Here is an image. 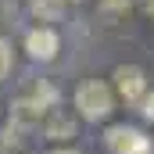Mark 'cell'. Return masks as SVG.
I'll use <instances>...</instances> for the list:
<instances>
[{
	"label": "cell",
	"mask_w": 154,
	"mask_h": 154,
	"mask_svg": "<svg viewBox=\"0 0 154 154\" xmlns=\"http://www.w3.org/2000/svg\"><path fill=\"white\" fill-rule=\"evenodd\" d=\"M75 108H79V115L90 118V122L108 118V115H111V108H115L111 86L100 82V79H86V82H79V90H75Z\"/></svg>",
	"instance_id": "cell-1"
},
{
	"label": "cell",
	"mask_w": 154,
	"mask_h": 154,
	"mask_svg": "<svg viewBox=\"0 0 154 154\" xmlns=\"http://www.w3.org/2000/svg\"><path fill=\"white\" fill-rule=\"evenodd\" d=\"M108 147L115 154H151V140L133 125H111L108 129Z\"/></svg>",
	"instance_id": "cell-2"
},
{
	"label": "cell",
	"mask_w": 154,
	"mask_h": 154,
	"mask_svg": "<svg viewBox=\"0 0 154 154\" xmlns=\"http://www.w3.org/2000/svg\"><path fill=\"white\" fill-rule=\"evenodd\" d=\"M57 47H61V39H57L54 29H47V25H39V29H32L25 36V50H29L32 61H54L57 57Z\"/></svg>",
	"instance_id": "cell-3"
},
{
	"label": "cell",
	"mask_w": 154,
	"mask_h": 154,
	"mask_svg": "<svg viewBox=\"0 0 154 154\" xmlns=\"http://www.w3.org/2000/svg\"><path fill=\"white\" fill-rule=\"evenodd\" d=\"M115 86L118 93L125 97V100H140L143 97V90H147V75H143V68H136V65H118L115 68Z\"/></svg>",
	"instance_id": "cell-4"
},
{
	"label": "cell",
	"mask_w": 154,
	"mask_h": 154,
	"mask_svg": "<svg viewBox=\"0 0 154 154\" xmlns=\"http://www.w3.org/2000/svg\"><path fill=\"white\" fill-rule=\"evenodd\" d=\"M43 136L47 140H72L75 136V118L68 111H50L43 122Z\"/></svg>",
	"instance_id": "cell-5"
},
{
	"label": "cell",
	"mask_w": 154,
	"mask_h": 154,
	"mask_svg": "<svg viewBox=\"0 0 154 154\" xmlns=\"http://www.w3.org/2000/svg\"><path fill=\"white\" fill-rule=\"evenodd\" d=\"M43 115H47V108H43L39 100H32V97H22V100H14V108H11V122L22 125V129L36 125Z\"/></svg>",
	"instance_id": "cell-6"
},
{
	"label": "cell",
	"mask_w": 154,
	"mask_h": 154,
	"mask_svg": "<svg viewBox=\"0 0 154 154\" xmlns=\"http://www.w3.org/2000/svg\"><path fill=\"white\" fill-rule=\"evenodd\" d=\"M32 11H36L39 22H54V18H61L65 0H32Z\"/></svg>",
	"instance_id": "cell-7"
},
{
	"label": "cell",
	"mask_w": 154,
	"mask_h": 154,
	"mask_svg": "<svg viewBox=\"0 0 154 154\" xmlns=\"http://www.w3.org/2000/svg\"><path fill=\"white\" fill-rule=\"evenodd\" d=\"M11 65H14V50H11V39H4V36H0V82L7 79Z\"/></svg>",
	"instance_id": "cell-8"
},
{
	"label": "cell",
	"mask_w": 154,
	"mask_h": 154,
	"mask_svg": "<svg viewBox=\"0 0 154 154\" xmlns=\"http://www.w3.org/2000/svg\"><path fill=\"white\" fill-rule=\"evenodd\" d=\"M143 118H151V122H154V93L143 100Z\"/></svg>",
	"instance_id": "cell-9"
},
{
	"label": "cell",
	"mask_w": 154,
	"mask_h": 154,
	"mask_svg": "<svg viewBox=\"0 0 154 154\" xmlns=\"http://www.w3.org/2000/svg\"><path fill=\"white\" fill-rule=\"evenodd\" d=\"M50 154H75V151H68V147H65V151H50Z\"/></svg>",
	"instance_id": "cell-10"
}]
</instances>
